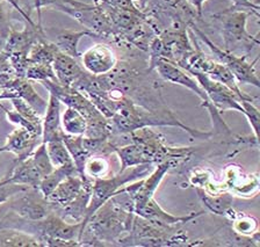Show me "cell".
Returning <instances> with one entry per match:
<instances>
[{
	"instance_id": "6da1fadb",
	"label": "cell",
	"mask_w": 260,
	"mask_h": 247,
	"mask_svg": "<svg viewBox=\"0 0 260 247\" xmlns=\"http://www.w3.org/2000/svg\"><path fill=\"white\" fill-rule=\"evenodd\" d=\"M134 217V201L122 187L89 217L79 245L122 246L132 230Z\"/></svg>"
},
{
	"instance_id": "d4e9b609",
	"label": "cell",
	"mask_w": 260,
	"mask_h": 247,
	"mask_svg": "<svg viewBox=\"0 0 260 247\" xmlns=\"http://www.w3.org/2000/svg\"><path fill=\"white\" fill-rule=\"evenodd\" d=\"M225 217L231 222L233 231L238 236L250 238L259 245V222L250 214L236 211L231 208L226 213Z\"/></svg>"
},
{
	"instance_id": "83f0119b",
	"label": "cell",
	"mask_w": 260,
	"mask_h": 247,
	"mask_svg": "<svg viewBox=\"0 0 260 247\" xmlns=\"http://www.w3.org/2000/svg\"><path fill=\"white\" fill-rule=\"evenodd\" d=\"M40 239L34 234L13 228L0 229V247H39Z\"/></svg>"
},
{
	"instance_id": "b9f144b4",
	"label": "cell",
	"mask_w": 260,
	"mask_h": 247,
	"mask_svg": "<svg viewBox=\"0 0 260 247\" xmlns=\"http://www.w3.org/2000/svg\"><path fill=\"white\" fill-rule=\"evenodd\" d=\"M5 2H7V3H10L12 6L14 7V9L19 12L20 14L22 15V18L24 19V22H29V23H35L34 21H32V20L30 19V15H29V13H27L26 11L24 10H22V7L19 5V3H16L15 0H5Z\"/></svg>"
},
{
	"instance_id": "52a82bcc",
	"label": "cell",
	"mask_w": 260,
	"mask_h": 247,
	"mask_svg": "<svg viewBox=\"0 0 260 247\" xmlns=\"http://www.w3.org/2000/svg\"><path fill=\"white\" fill-rule=\"evenodd\" d=\"M188 29L192 31L197 40L205 44L211 51L215 57L218 59L219 63L225 65L229 70L233 72L234 77L239 84L252 85L254 87H260V82L258 78L257 70H255V64L258 62V58H255L253 62H247V56H238L231 51H226L224 49L217 47L203 31L197 26V23H190Z\"/></svg>"
},
{
	"instance_id": "ba28073f",
	"label": "cell",
	"mask_w": 260,
	"mask_h": 247,
	"mask_svg": "<svg viewBox=\"0 0 260 247\" xmlns=\"http://www.w3.org/2000/svg\"><path fill=\"white\" fill-rule=\"evenodd\" d=\"M46 38L43 28L40 23L24 22L22 30H15L12 28L6 38L3 52L7 56L12 68L16 77H24L28 66V54L32 44L38 40Z\"/></svg>"
},
{
	"instance_id": "cb8c5ba5",
	"label": "cell",
	"mask_w": 260,
	"mask_h": 247,
	"mask_svg": "<svg viewBox=\"0 0 260 247\" xmlns=\"http://www.w3.org/2000/svg\"><path fill=\"white\" fill-rule=\"evenodd\" d=\"M84 186V180L76 174V175L68 177L57 187L52 190L47 200L52 204V208H60L67 205L80 193Z\"/></svg>"
},
{
	"instance_id": "5bb4252c",
	"label": "cell",
	"mask_w": 260,
	"mask_h": 247,
	"mask_svg": "<svg viewBox=\"0 0 260 247\" xmlns=\"http://www.w3.org/2000/svg\"><path fill=\"white\" fill-rule=\"evenodd\" d=\"M222 184L234 196L251 198L259 193V174L246 173L239 165H228L223 171Z\"/></svg>"
},
{
	"instance_id": "44dd1931",
	"label": "cell",
	"mask_w": 260,
	"mask_h": 247,
	"mask_svg": "<svg viewBox=\"0 0 260 247\" xmlns=\"http://www.w3.org/2000/svg\"><path fill=\"white\" fill-rule=\"evenodd\" d=\"M52 68H54L56 80L63 86L72 87L77 80L84 75V67L78 63L76 58L71 56L65 55L58 51L56 57L52 62Z\"/></svg>"
},
{
	"instance_id": "5b68a950",
	"label": "cell",
	"mask_w": 260,
	"mask_h": 247,
	"mask_svg": "<svg viewBox=\"0 0 260 247\" xmlns=\"http://www.w3.org/2000/svg\"><path fill=\"white\" fill-rule=\"evenodd\" d=\"M250 15H252L250 12L231 6L211 15V18L219 22L224 50L234 52L236 48L242 46L245 49V55L249 56L250 52L259 46L258 35H251L247 31L246 25Z\"/></svg>"
},
{
	"instance_id": "f546056e",
	"label": "cell",
	"mask_w": 260,
	"mask_h": 247,
	"mask_svg": "<svg viewBox=\"0 0 260 247\" xmlns=\"http://www.w3.org/2000/svg\"><path fill=\"white\" fill-rule=\"evenodd\" d=\"M76 174L78 173H77V169L73 164L54 167V169H52L50 173L47 174V175L41 180L39 185V190L42 193V195L47 198L50 195L52 190H54L64 179H67L68 177L76 175Z\"/></svg>"
},
{
	"instance_id": "7402d4cb",
	"label": "cell",
	"mask_w": 260,
	"mask_h": 247,
	"mask_svg": "<svg viewBox=\"0 0 260 247\" xmlns=\"http://www.w3.org/2000/svg\"><path fill=\"white\" fill-rule=\"evenodd\" d=\"M7 181L13 184L24 185L30 188H39L41 180L43 179L42 174L32 163L30 157L20 163H13L8 169L6 175L4 177Z\"/></svg>"
},
{
	"instance_id": "8fae6325",
	"label": "cell",
	"mask_w": 260,
	"mask_h": 247,
	"mask_svg": "<svg viewBox=\"0 0 260 247\" xmlns=\"http://www.w3.org/2000/svg\"><path fill=\"white\" fill-rule=\"evenodd\" d=\"M7 204L16 216L31 222L43 220L47 215L54 211L52 204L42 195L39 188H29L18 194L12 197Z\"/></svg>"
},
{
	"instance_id": "f1b7e54d",
	"label": "cell",
	"mask_w": 260,
	"mask_h": 247,
	"mask_svg": "<svg viewBox=\"0 0 260 247\" xmlns=\"http://www.w3.org/2000/svg\"><path fill=\"white\" fill-rule=\"evenodd\" d=\"M84 36H91L93 35L91 31L88 30H65L62 34L57 36L55 44L58 48L60 52L65 55L71 56V57L78 59L80 58V54L78 51V44Z\"/></svg>"
},
{
	"instance_id": "7c38bea8",
	"label": "cell",
	"mask_w": 260,
	"mask_h": 247,
	"mask_svg": "<svg viewBox=\"0 0 260 247\" xmlns=\"http://www.w3.org/2000/svg\"><path fill=\"white\" fill-rule=\"evenodd\" d=\"M190 75L198 80L210 102L221 114L226 111H235L244 114V109L241 104L244 100L238 94H236L233 90H230L225 85L216 82V80H213L206 75L198 74V72Z\"/></svg>"
},
{
	"instance_id": "484cf974",
	"label": "cell",
	"mask_w": 260,
	"mask_h": 247,
	"mask_svg": "<svg viewBox=\"0 0 260 247\" xmlns=\"http://www.w3.org/2000/svg\"><path fill=\"white\" fill-rule=\"evenodd\" d=\"M83 137L84 136H75L69 135V133L64 131L62 132V139L72 158L73 165H75V167L77 169V173H78V175L81 179L86 181L88 179H91V178L86 177V174H85V165H86V161L89 155L86 152V150L84 149Z\"/></svg>"
},
{
	"instance_id": "7a4b0ae2",
	"label": "cell",
	"mask_w": 260,
	"mask_h": 247,
	"mask_svg": "<svg viewBox=\"0 0 260 247\" xmlns=\"http://www.w3.org/2000/svg\"><path fill=\"white\" fill-rule=\"evenodd\" d=\"M41 84L49 91V94L55 95L65 106L75 108L84 116L87 124L85 137L111 138L113 135L111 122L84 93L70 86H63L57 80H44Z\"/></svg>"
},
{
	"instance_id": "ee69618b",
	"label": "cell",
	"mask_w": 260,
	"mask_h": 247,
	"mask_svg": "<svg viewBox=\"0 0 260 247\" xmlns=\"http://www.w3.org/2000/svg\"><path fill=\"white\" fill-rule=\"evenodd\" d=\"M5 42H6V39L4 38L2 34H0V50H3L4 46H5Z\"/></svg>"
},
{
	"instance_id": "e0dca14e",
	"label": "cell",
	"mask_w": 260,
	"mask_h": 247,
	"mask_svg": "<svg viewBox=\"0 0 260 247\" xmlns=\"http://www.w3.org/2000/svg\"><path fill=\"white\" fill-rule=\"evenodd\" d=\"M41 143H42V137L36 136L26 129L19 127L7 136L3 148L5 152H12L15 155L16 158L13 163H20L27 159Z\"/></svg>"
},
{
	"instance_id": "8d00e7d4",
	"label": "cell",
	"mask_w": 260,
	"mask_h": 247,
	"mask_svg": "<svg viewBox=\"0 0 260 247\" xmlns=\"http://www.w3.org/2000/svg\"><path fill=\"white\" fill-rule=\"evenodd\" d=\"M242 107L244 109V116L246 117L252 131L254 133V138L259 140V123H260V114L259 109L254 106L252 101H242Z\"/></svg>"
},
{
	"instance_id": "ac0fdd59",
	"label": "cell",
	"mask_w": 260,
	"mask_h": 247,
	"mask_svg": "<svg viewBox=\"0 0 260 247\" xmlns=\"http://www.w3.org/2000/svg\"><path fill=\"white\" fill-rule=\"evenodd\" d=\"M205 214L203 210L198 213H190L186 216H174L172 214L165 211L161 206L158 204V202L154 200V197L150 198L146 203L135 211V215L140 217H143L145 220L161 223V224L171 225V226H180L186 223L192 222L195 218L202 216Z\"/></svg>"
},
{
	"instance_id": "ffe728a7",
	"label": "cell",
	"mask_w": 260,
	"mask_h": 247,
	"mask_svg": "<svg viewBox=\"0 0 260 247\" xmlns=\"http://www.w3.org/2000/svg\"><path fill=\"white\" fill-rule=\"evenodd\" d=\"M93 179L84 181V186L80 193L67 205L55 208L54 211L71 223H81L87 211V206L91 200Z\"/></svg>"
},
{
	"instance_id": "d6a6232c",
	"label": "cell",
	"mask_w": 260,
	"mask_h": 247,
	"mask_svg": "<svg viewBox=\"0 0 260 247\" xmlns=\"http://www.w3.org/2000/svg\"><path fill=\"white\" fill-rule=\"evenodd\" d=\"M85 174L91 179H100V178L109 177V174H111V163H109L107 156H89L86 165H85Z\"/></svg>"
},
{
	"instance_id": "836d02e7",
	"label": "cell",
	"mask_w": 260,
	"mask_h": 247,
	"mask_svg": "<svg viewBox=\"0 0 260 247\" xmlns=\"http://www.w3.org/2000/svg\"><path fill=\"white\" fill-rule=\"evenodd\" d=\"M44 144H46L47 147L49 159H50L54 167H59V166L73 164L72 158L70 156V153H69L67 147H65L62 138L50 140Z\"/></svg>"
},
{
	"instance_id": "9c48e42d",
	"label": "cell",
	"mask_w": 260,
	"mask_h": 247,
	"mask_svg": "<svg viewBox=\"0 0 260 247\" xmlns=\"http://www.w3.org/2000/svg\"><path fill=\"white\" fill-rule=\"evenodd\" d=\"M182 70L187 71L189 75L198 72V74L208 76L213 80H216V82L225 85L230 90H233L236 94L241 96L244 101H252V102H254V100H257L255 96L246 94L245 92L241 90L239 84L237 83L233 72L229 68L225 65H223L222 63L215 62L214 59L206 56L200 48H199V46L197 47V49H195L193 54L189 56L188 59H187Z\"/></svg>"
},
{
	"instance_id": "3957f363",
	"label": "cell",
	"mask_w": 260,
	"mask_h": 247,
	"mask_svg": "<svg viewBox=\"0 0 260 247\" xmlns=\"http://www.w3.org/2000/svg\"><path fill=\"white\" fill-rule=\"evenodd\" d=\"M151 166L152 164L133 166V167L125 168L124 171L122 172L119 171V173L113 177L93 179L91 200H89L86 215H85L84 220L81 222V230L78 238V242L80 241L81 234H83L85 225H86L89 217H91L92 215L105 203V202H107L109 198L115 195L122 187H124L125 185L130 184V182L143 179V178H145L148 174H150V172L152 171Z\"/></svg>"
},
{
	"instance_id": "4dcf8cb0",
	"label": "cell",
	"mask_w": 260,
	"mask_h": 247,
	"mask_svg": "<svg viewBox=\"0 0 260 247\" xmlns=\"http://www.w3.org/2000/svg\"><path fill=\"white\" fill-rule=\"evenodd\" d=\"M58 51V48L55 43L47 41V38H42L32 44L29 54H28V63L52 65V62Z\"/></svg>"
},
{
	"instance_id": "4316f807",
	"label": "cell",
	"mask_w": 260,
	"mask_h": 247,
	"mask_svg": "<svg viewBox=\"0 0 260 247\" xmlns=\"http://www.w3.org/2000/svg\"><path fill=\"white\" fill-rule=\"evenodd\" d=\"M199 197H200L203 205L209 213L224 216L229 210L233 208L234 195L229 192H222L218 194H209L201 188H195Z\"/></svg>"
},
{
	"instance_id": "1f68e13d",
	"label": "cell",
	"mask_w": 260,
	"mask_h": 247,
	"mask_svg": "<svg viewBox=\"0 0 260 247\" xmlns=\"http://www.w3.org/2000/svg\"><path fill=\"white\" fill-rule=\"evenodd\" d=\"M60 123L63 125V131L69 135L84 136L86 131V120L75 108L67 107L64 114L60 117Z\"/></svg>"
},
{
	"instance_id": "277c9868",
	"label": "cell",
	"mask_w": 260,
	"mask_h": 247,
	"mask_svg": "<svg viewBox=\"0 0 260 247\" xmlns=\"http://www.w3.org/2000/svg\"><path fill=\"white\" fill-rule=\"evenodd\" d=\"M129 143L136 144L140 148L146 164L157 165L169 159L184 161L192 156L194 148L171 147L166 143L165 137L159 132L146 127L127 133Z\"/></svg>"
},
{
	"instance_id": "2e32d148",
	"label": "cell",
	"mask_w": 260,
	"mask_h": 247,
	"mask_svg": "<svg viewBox=\"0 0 260 247\" xmlns=\"http://www.w3.org/2000/svg\"><path fill=\"white\" fill-rule=\"evenodd\" d=\"M11 102L13 104L14 111H8L3 104H0V108L5 112L7 120L12 123L19 125L20 128L30 131L36 136L42 137V119H41V115H39L22 99L13 98L11 99Z\"/></svg>"
},
{
	"instance_id": "30bf717a",
	"label": "cell",
	"mask_w": 260,
	"mask_h": 247,
	"mask_svg": "<svg viewBox=\"0 0 260 247\" xmlns=\"http://www.w3.org/2000/svg\"><path fill=\"white\" fill-rule=\"evenodd\" d=\"M80 230L81 223H71L57 213L51 211L43 220L31 222L30 233L39 239L47 237L65 241L70 246H79Z\"/></svg>"
},
{
	"instance_id": "603a6c76",
	"label": "cell",
	"mask_w": 260,
	"mask_h": 247,
	"mask_svg": "<svg viewBox=\"0 0 260 247\" xmlns=\"http://www.w3.org/2000/svg\"><path fill=\"white\" fill-rule=\"evenodd\" d=\"M60 101L55 95L49 94L44 119L42 120V143L62 138L60 128Z\"/></svg>"
},
{
	"instance_id": "d6986e66",
	"label": "cell",
	"mask_w": 260,
	"mask_h": 247,
	"mask_svg": "<svg viewBox=\"0 0 260 247\" xmlns=\"http://www.w3.org/2000/svg\"><path fill=\"white\" fill-rule=\"evenodd\" d=\"M0 87L6 88L11 93H13L15 98L26 101L39 115L46 113L48 102L38 94L29 79L24 78V77H15L6 84L0 85Z\"/></svg>"
},
{
	"instance_id": "60d3db41",
	"label": "cell",
	"mask_w": 260,
	"mask_h": 247,
	"mask_svg": "<svg viewBox=\"0 0 260 247\" xmlns=\"http://www.w3.org/2000/svg\"><path fill=\"white\" fill-rule=\"evenodd\" d=\"M12 29V27L10 25V21H8L6 12L4 10L3 3L0 0V34H2L4 38H7L8 34H10V30Z\"/></svg>"
},
{
	"instance_id": "9a60e30c",
	"label": "cell",
	"mask_w": 260,
	"mask_h": 247,
	"mask_svg": "<svg viewBox=\"0 0 260 247\" xmlns=\"http://www.w3.org/2000/svg\"><path fill=\"white\" fill-rule=\"evenodd\" d=\"M81 66L93 76H104L111 72L117 64L115 50L106 43H98L80 55Z\"/></svg>"
},
{
	"instance_id": "f35d334b",
	"label": "cell",
	"mask_w": 260,
	"mask_h": 247,
	"mask_svg": "<svg viewBox=\"0 0 260 247\" xmlns=\"http://www.w3.org/2000/svg\"><path fill=\"white\" fill-rule=\"evenodd\" d=\"M231 2H233L231 7L250 12L252 15H254L255 18L259 19L260 0H231Z\"/></svg>"
},
{
	"instance_id": "74e56055",
	"label": "cell",
	"mask_w": 260,
	"mask_h": 247,
	"mask_svg": "<svg viewBox=\"0 0 260 247\" xmlns=\"http://www.w3.org/2000/svg\"><path fill=\"white\" fill-rule=\"evenodd\" d=\"M15 72L12 68L7 56L0 50V85L6 84L13 78H15Z\"/></svg>"
},
{
	"instance_id": "f6af8a7d",
	"label": "cell",
	"mask_w": 260,
	"mask_h": 247,
	"mask_svg": "<svg viewBox=\"0 0 260 247\" xmlns=\"http://www.w3.org/2000/svg\"><path fill=\"white\" fill-rule=\"evenodd\" d=\"M3 152H5V151H4V148L2 147V148H0V153H3Z\"/></svg>"
},
{
	"instance_id": "8992f818",
	"label": "cell",
	"mask_w": 260,
	"mask_h": 247,
	"mask_svg": "<svg viewBox=\"0 0 260 247\" xmlns=\"http://www.w3.org/2000/svg\"><path fill=\"white\" fill-rule=\"evenodd\" d=\"M52 7L78 21L81 26L86 28V30L91 31L93 38L113 42L114 31L112 23L107 14L94 4L81 3L79 0H59Z\"/></svg>"
},
{
	"instance_id": "ab89813d",
	"label": "cell",
	"mask_w": 260,
	"mask_h": 247,
	"mask_svg": "<svg viewBox=\"0 0 260 247\" xmlns=\"http://www.w3.org/2000/svg\"><path fill=\"white\" fill-rule=\"evenodd\" d=\"M105 2L119 10L134 12V13H141L142 12L140 9H138L134 0H105Z\"/></svg>"
},
{
	"instance_id": "7bdbcfd3",
	"label": "cell",
	"mask_w": 260,
	"mask_h": 247,
	"mask_svg": "<svg viewBox=\"0 0 260 247\" xmlns=\"http://www.w3.org/2000/svg\"><path fill=\"white\" fill-rule=\"evenodd\" d=\"M206 2H207V0H187V3H188L189 5L195 10V12H197L199 19L202 18L203 5H205Z\"/></svg>"
},
{
	"instance_id": "e575fe53",
	"label": "cell",
	"mask_w": 260,
	"mask_h": 247,
	"mask_svg": "<svg viewBox=\"0 0 260 247\" xmlns=\"http://www.w3.org/2000/svg\"><path fill=\"white\" fill-rule=\"evenodd\" d=\"M24 78L29 80H38V82H44V80H56L54 68L52 65L39 63H28L26 68Z\"/></svg>"
},
{
	"instance_id": "d590c367",
	"label": "cell",
	"mask_w": 260,
	"mask_h": 247,
	"mask_svg": "<svg viewBox=\"0 0 260 247\" xmlns=\"http://www.w3.org/2000/svg\"><path fill=\"white\" fill-rule=\"evenodd\" d=\"M29 188L30 187H28V186L13 184V182L7 181L5 178H3L0 180V204L7 203L12 197L22 192H26Z\"/></svg>"
},
{
	"instance_id": "4fadbf2b",
	"label": "cell",
	"mask_w": 260,
	"mask_h": 247,
	"mask_svg": "<svg viewBox=\"0 0 260 247\" xmlns=\"http://www.w3.org/2000/svg\"><path fill=\"white\" fill-rule=\"evenodd\" d=\"M153 70L156 71L158 77L162 80H165V82L180 85L182 87H186L188 91L193 92L201 100L202 107L206 108L207 111L209 108L214 107L213 103L209 101L208 96L206 95L205 91L202 90L200 84L198 83V80L192 75H189L187 71L182 70L181 67H179L174 63L169 62L166 59H159L154 64Z\"/></svg>"
}]
</instances>
